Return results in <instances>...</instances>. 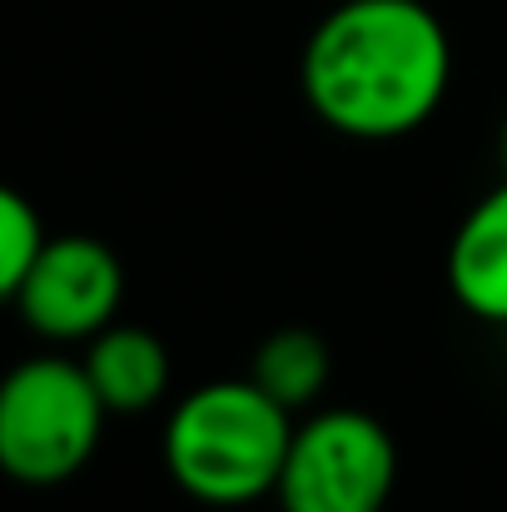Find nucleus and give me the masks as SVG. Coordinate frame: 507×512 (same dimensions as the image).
<instances>
[{
	"label": "nucleus",
	"mask_w": 507,
	"mask_h": 512,
	"mask_svg": "<svg viewBox=\"0 0 507 512\" xmlns=\"http://www.w3.org/2000/svg\"><path fill=\"white\" fill-rule=\"evenodd\" d=\"M453 80V45L423 0H343L299 60L309 110L348 140H398L428 125Z\"/></svg>",
	"instance_id": "1"
},
{
	"label": "nucleus",
	"mask_w": 507,
	"mask_h": 512,
	"mask_svg": "<svg viewBox=\"0 0 507 512\" xmlns=\"http://www.w3.org/2000/svg\"><path fill=\"white\" fill-rule=\"evenodd\" d=\"M294 443V413L254 378H214L194 388L165 428L169 478L209 508H244L279 488Z\"/></svg>",
	"instance_id": "2"
},
{
	"label": "nucleus",
	"mask_w": 507,
	"mask_h": 512,
	"mask_svg": "<svg viewBox=\"0 0 507 512\" xmlns=\"http://www.w3.org/2000/svg\"><path fill=\"white\" fill-rule=\"evenodd\" d=\"M105 403L70 358H25L0 378V473L30 488L75 478L105 428Z\"/></svg>",
	"instance_id": "3"
},
{
	"label": "nucleus",
	"mask_w": 507,
	"mask_h": 512,
	"mask_svg": "<svg viewBox=\"0 0 507 512\" xmlns=\"http://www.w3.org/2000/svg\"><path fill=\"white\" fill-rule=\"evenodd\" d=\"M398 483L393 433L358 408H324L294 423L279 473L284 512H388Z\"/></svg>",
	"instance_id": "4"
},
{
	"label": "nucleus",
	"mask_w": 507,
	"mask_h": 512,
	"mask_svg": "<svg viewBox=\"0 0 507 512\" xmlns=\"http://www.w3.org/2000/svg\"><path fill=\"white\" fill-rule=\"evenodd\" d=\"M120 299H125V269H120L115 249L90 234L45 239L25 284L15 289L25 324L40 339L55 343L95 339L100 329H110Z\"/></svg>",
	"instance_id": "5"
},
{
	"label": "nucleus",
	"mask_w": 507,
	"mask_h": 512,
	"mask_svg": "<svg viewBox=\"0 0 507 512\" xmlns=\"http://www.w3.org/2000/svg\"><path fill=\"white\" fill-rule=\"evenodd\" d=\"M448 289L473 319L507 324V174L463 214L448 244Z\"/></svg>",
	"instance_id": "6"
},
{
	"label": "nucleus",
	"mask_w": 507,
	"mask_h": 512,
	"mask_svg": "<svg viewBox=\"0 0 507 512\" xmlns=\"http://www.w3.org/2000/svg\"><path fill=\"white\" fill-rule=\"evenodd\" d=\"M85 373L110 413H145L169 388V353L150 329L110 324L85 348Z\"/></svg>",
	"instance_id": "7"
},
{
	"label": "nucleus",
	"mask_w": 507,
	"mask_h": 512,
	"mask_svg": "<svg viewBox=\"0 0 507 512\" xmlns=\"http://www.w3.org/2000/svg\"><path fill=\"white\" fill-rule=\"evenodd\" d=\"M329 373H334L329 343L319 339L314 329H279V334H269L254 348V368H249V378L269 398H279L289 413L309 408L329 388Z\"/></svg>",
	"instance_id": "8"
},
{
	"label": "nucleus",
	"mask_w": 507,
	"mask_h": 512,
	"mask_svg": "<svg viewBox=\"0 0 507 512\" xmlns=\"http://www.w3.org/2000/svg\"><path fill=\"white\" fill-rule=\"evenodd\" d=\"M40 249H45V229L35 204L20 189L0 184V299H15Z\"/></svg>",
	"instance_id": "9"
},
{
	"label": "nucleus",
	"mask_w": 507,
	"mask_h": 512,
	"mask_svg": "<svg viewBox=\"0 0 507 512\" xmlns=\"http://www.w3.org/2000/svg\"><path fill=\"white\" fill-rule=\"evenodd\" d=\"M498 160H503V174H507V115H503V135H498Z\"/></svg>",
	"instance_id": "10"
}]
</instances>
